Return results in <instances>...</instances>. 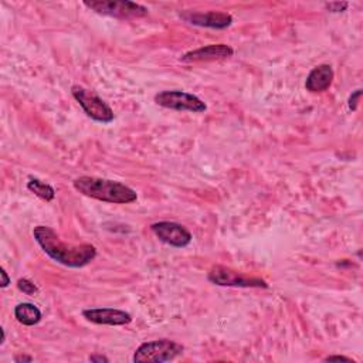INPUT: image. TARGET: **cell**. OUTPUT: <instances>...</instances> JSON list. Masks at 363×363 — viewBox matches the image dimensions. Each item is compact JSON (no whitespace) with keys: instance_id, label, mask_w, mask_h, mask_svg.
<instances>
[{"instance_id":"cell-1","label":"cell","mask_w":363,"mask_h":363,"mask_svg":"<svg viewBox=\"0 0 363 363\" xmlns=\"http://www.w3.org/2000/svg\"><path fill=\"white\" fill-rule=\"evenodd\" d=\"M33 235L41 250L51 259L61 265L69 268H81L89 264L96 257V248L92 244L64 242L51 227L37 225L33 230Z\"/></svg>"},{"instance_id":"cell-2","label":"cell","mask_w":363,"mask_h":363,"mask_svg":"<svg viewBox=\"0 0 363 363\" xmlns=\"http://www.w3.org/2000/svg\"><path fill=\"white\" fill-rule=\"evenodd\" d=\"M72 184L81 194L105 203L128 204L138 199V193L132 187L116 180L95 176H79L72 182Z\"/></svg>"},{"instance_id":"cell-3","label":"cell","mask_w":363,"mask_h":363,"mask_svg":"<svg viewBox=\"0 0 363 363\" xmlns=\"http://www.w3.org/2000/svg\"><path fill=\"white\" fill-rule=\"evenodd\" d=\"M184 347L169 339H157L142 343L133 353V362L138 363H162L176 359L183 353Z\"/></svg>"},{"instance_id":"cell-4","label":"cell","mask_w":363,"mask_h":363,"mask_svg":"<svg viewBox=\"0 0 363 363\" xmlns=\"http://www.w3.org/2000/svg\"><path fill=\"white\" fill-rule=\"evenodd\" d=\"M84 6L98 14L122 20L145 17L149 13V10L145 6L129 0H92L84 1Z\"/></svg>"},{"instance_id":"cell-5","label":"cell","mask_w":363,"mask_h":363,"mask_svg":"<svg viewBox=\"0 0 363 363\" xmlns=\"http://www.w3.org/2000/svg\"><path fill=\"white\" fill-rule=\"evenodd\" d=\"M71 94L86 116L101 123H111L113 121V111L111 106L94 91H89L81 85H72Z\"/></svg>"},{"instance_id":"cell-6","label":"cell","mask_w":363,"mask_h":363,"mask_svg":"<svg viewBox=\"0 0 363 363\" xmlns=\"http://www.w3.org/2000/svg\"><path fill=\"white\" fill-rule=\"evenodd\" d=\"M207 279L220 286H240V288H268L267 281L258 277L245 275L240 271L224 265H214L208 274Z\"/></svg>"},{"instance_id":"cell-7","label":"cell","mask_w":363,"mask_h":363,"mask_svg":"<svg viewBox=\"0 0 363 363\" xmlns=\"http://www.w3.org/2000/svg\"><path fill=\"white\" fill-rule=\"evenodd\" d=\"M155 102L163 108L179 111V112H194L201 113L207 109V105L196 95L179 91V89H166L155 95Z\"/></svg>"},{"instance_id":"cell-8","label":"cell","mask_w":363,"mask_h":363,"mask_svg":"<svg viewBox=\"0 0 363 363\" xmlns=\"http://www.w3.org/2000/svg\"><path fill=\"white\" fill-rule=\"evenodd\" d=\"M150 230L162 242L174 248L187 247L193 238L191 233L184 225L174 221L153 223L150 225Z\"/></svg>"},{"instance_id":"cell-9","label":"cell","mask_w":363,"mask_h":363,"mask_svg":"<svg viewBox=\"0 0 363 363\" xmlns=\"http://www.w3.org/2000/svg\"><path fill=\"white\" fill-rule=\"evenodd\" d=\"M180 17L187 21L189 24L199 26V27H207V28H216V30H224L231 26L233 16L223 11H183L180 13Z\"/></svg>"},{"instance_id":"cell-10","label":"cell","mask_w":363,"mask_h":363,"mask_svg":"<svg viewBox=\"0 0 363 363\" xmlns=\"http://www.w3.org/2000/svg\"><path fill=\"white\" fill-rule=\"evenodd\" d=\"M82 316L92 323L96 325H111V326H119V325H128L132 322V315L113 308H91L84 309Z\"/></svg>"},{"instance_id":"cell-11","label":"cell","mask_w":363,"mask_h":363,"mask_svg":"<svg viewBox=\"0 0 363 363\" xmlns=\"http://www.w3.org/2000/svg\"><path fill=\"white\" fill-rule=\"evenodd\" d=\"M234 50L227 44H208L196 50H191L180 57L182 62H197V61H214L233 57Z\"/></svg>"},{"instance_id":"cell-12","label":"cell","mask_w":363,"mask_h":363,"mask_svg":"<svg viewBox=\"0 0 363 363\" xmlns=\"http://www.w3.org/2000/svg\"><path fill=\"white\" fill-rule=\"evenodd\" d=\"M333 77H335V72L329 64L316 65L308 74L306 81H305V88H306V91H309L312 94L323 92L332 85Z\"/></svg>"},{"instance_id":"cell-13","label":"cell","mask_w":363,"mask_h":363,"mask_svg":"<svg viewBox=\"0 0 363 363\" xmlns=\"http://www.w3.org/2000/svg\"><path fill=\"white\" fill-rule=\"evenodd\" d=\"M14 316L21 325L34 326L41 320L43 313L34 303L21 302L14 306Z\"/></svg>"},{"instance_id":"cell-14","label":"cell","mask_w":363,"mask_h":363,"mask_svg":"<svg viewBox=\"0 0 363 363\" xmlns=\"http://www.w3.org/2000/svg\"><path fill=\"white\" fill-rule=\"evenodd\" d=\"M27 189L34 193L35 196H38L40 199L45 200V201H51L54 197H55V190L52 186H50L48 183H44L41 182L40 179H35V177H31L28 182H27Z\"/></svg>"},{"instance_id":"cell-15","label":"cell","mask_w":363,"mask_h":363,"mask_svg":"<svg viewBox=\"0 0 363 363\" xmlns=\"http://www.w3.org/2000/svg\"><path fill=\"white\" fill-rule=\"evenodd\" d=\"M17 288H18L21 292H24L26 295L34 296V295L38 294V286H37L34 282H31L30 279H27V278L18 279V281H17Z\"/></svg>"},{"instance_id":"cell-16","label":"cell","mask_w":363,"mask_h":363,"mask_svg":"<svg viewBox=\"0 0 363 363\" xmlns=\"http://www.w3.org/2000/svg\"><path fill=\"white\" fill-rule=\"evenodd\" d=\"M349 7L347 1H332V3H325V9L330 13H342Z\"/></svg>"},{"instance_id":"cell-17","label":"cell","mask_w":363,"mask_h":363,"mask_svg":"<svg viewBox=\"0 0 363 363\" xmlns=\"http://www.w3.org/2000/svg\"><path fill=\"white\" fill-rule=\"evenodd\" d=\"M360 96H362V89H356V91L349 96L347 105H349V109H350V111H356V109H357Z\"/></svg>"},{"instance_id":"cell-18","label":"cell","mask_w":363,"mask_h":363,"mask_svg":"<svg viewBox=\"0 0 363 363\" xmlns=\"http://www.w3.org/2000/svg\"><path fill=\"white\" fill-rule=\"evenodd\" d=\"M0 275H1L0 286H1V288H6V286L10 284V281H11V279H10V277L7 275V272H6V269H4V268H1V269H0Z\"/></svg>"},{"instance_id":"cell-19","label":"cell","mask_w":363,"mask_h":363,"mask_svg":"<svg viewBox=\"0 0 363 363\" xmlns=\"http://www.w3.org/2000/svg\"><path fill=\"white\" fill-rule=\"evenodd\" d=\"M325 362H333V360H345V362H354L352 357H346V356H328L323 359Z\"/></svg>"},{"instance_id":"cell-20","label":"cell","mask_w":363,"mask_h":363,"mask_svg":"<svg viewBox=\"0 0 363 363\" xmlns=\"http://www.w3.org/2000/svg\"><path fill=\"white\" fill-rule=\"evenodd\" d=\"M89 360L91 362H109L108 357L105 356H101V354H94V356H89Z\"/></svg>"},{"instance_id":"cell-21","label":"cell","mask_w":363,"mask_h":363,"mask_svg":"<svg viewBox=\"0 0 363 363\" xmlns=\"http://www.w3.org/2000/svg\"><path fill=\"white\" fill-rule=\"evenodd\" d=\"M14 362H17V363H20V362H33V357L31 356H16Z\"/></svg>"},{"instance_id":"cell-22","label":"cell","mask_w":363,"mask_h":363,"mask_svg":"<svg viewBox=\"0 0 363 363\" xmlns=\"http://www.w3.org/2000/svg\"><path fill=\"white\" fill-rule=\"evenodd\" d=\"M4 340H6V332H4V329L1 328V340H0V345H3Z\"/></svg>"}]
</instances>
